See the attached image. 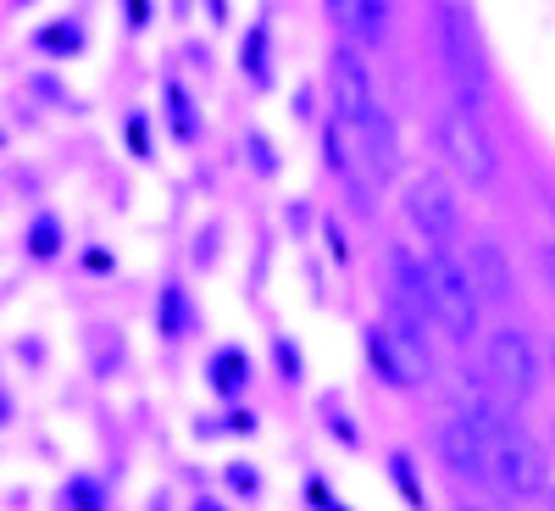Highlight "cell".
Masks as SVG:
<instances>
[{"label":"cell","instance_id":"cell-22","mask_svg":"<svg viewBox=\"0 0 555 511\" xmlns=\"http://www.w3.org/2000/svg\"><path fill=\"white\" fill-rule=\"evenodd\" d=\"M250 156H256V173H278V162H272V145L261 133H250Z\"/></svg>","mask_w":555,"mask_h":511},{"label":"cell","instance_id":"cell-7","mask_svg":"<svg viewBox=\"0 0 555 511\" xmlns=\"http://www.w3.org/2000/svg\"><path fill=\"white\" fill-rule=\"evenodd\" d=\"M328 89H334V117H339L345 133H356L366 117L384 106L378 89H373V73H366L356 44H339V51L328 56Z\"/></svg>","mask_w":555,"mask_h":511},{"label":"cell","instance_id":"cell-26","mask_svg":"<svg viewBox=\"0 0 555 511\" xmlns=\"http://www.w3.org/2000/svg\"><path fill=\"white\" fill-rule=\"evenodd\" d=\"M190 511H228V506H222V500H195Z\"/></svg>","mask_w":555,"mask_h":511},{"label":"cell","instance_id":"cell-23","mask_svg":"<svg viewBox=\"0 0 555 511\" xmlns=\"http://www.w3.org/2000/svg\"><path fill=\"white\" fill-rule=\"evenodd\" d=\"M128 12V28H151V0H122Z\"/></svg>","mask_w":555,"mask_h":511},{"label":"cell","instance_id":"cell-12","mask_svg":"<svg viewBox=\"0 0 555 511\" xmlns=\"http://www.w3.org/2000/svg\"><path fill=\"white\" fill-rule=\"evenodd\" d=\"M322 151H328V167L345 178V190H350V195L366 206V195H373V190H366V173H373V167H361V162H356V151H350V133H345L339 123H334L328 133H322Z\"/></svg>","mask_w":555,"mask_h":511},{"label":"cell","instance_id":"cell-10","mask_svg":"<svg viewBox=\"0 0 555 511\" xmlns=\"http://www.w3.org/2000/svg\"><path fill=\"white\" fill-rule=\"evenodd\" d=\"M28 44H34L44 62H73V56H83L89 28H83L78 17H51V23H39V28L28 34Z\"/></svg>","mask_w":555,"mask_h":511},{"label":"cell","instance_id":"cell-20","mask_svg":"<svg viewBox=\"0 0 555 511\" xmlns=\"http://www.w3.org/2000/svg\"><path fill=\"white\" fill-rule=\"evenodd\" d=\"M128 145H133V156H139V162H151V133H145V112H133V117H128Z\"/></svg>","mask_w":555,"mask_h":511},{"label":"cell","instance_id":"cell-2","mask_svg":"<svg viewBox=\"0 0 555 511\" xmlns=\"http://www.w3.org/2000/svg\"><path fill=\"white\" fill-rule=\"evenodd\" d=\"M439 151H444V162L455 167V178L467 183V190H494L500 183V156H494V139L483 133L478 112L444 106L439 112Z\"/></svg>","mask_w":555,"mask_h":511},{"label":"cell","instance_id":"cell-5","mask_svg":"<svg viewBox=\"0 0 555 511\" xmlns=\"http://www.w3.org/2000/svg\"><path fill=\"white\" fill-rule=\"evenodd\" d=\"M550 484H555L550 478V450L533 434H522V429L500 434L494 461H489V489L500 500H544Z\"/></svg>","mask_w":555,"mask_h":511},{"label":"cell","instance_id":"cell-4","mask_svg":"<svg viewBox=\"0 0 555 511\" xmlns=\"http://www.w3.org/2000/svg\"><path fill=\"white\" fill-rule=\"evenodd\" d=\"M400 206H405L411 234L423 240L428 251H450L455 245V234H461V201H455L444 173H411Z\"/></svg>","mask_w":555,"mask_h":511},{"label":"cell","instance_id":"cell-15","mask_svg":"<svg viewBox=\"0 0 555 511\" xmlns=\"http://www.w3.org/2000/svg\"><path fill=\"white\" fill-rule=\"evenodd\" d=\"M156 329H162L167 340L190 334V301H183V290H178V284H167V290H162V306H156Z\"/></svg>","mask_w":555,"mask_h":511},{"label":"cell","instance_id":"cell-18","mask_svg":"<svg viewBox=\"0 0 555 511\" xmlns=\"http://www.w3.org/2000/svg\"><path fill=\"white\" fill-rule=\"evenodd\" d=\"M389 34V0H361V44H384Z\"/></svg>","mask_w":555,"mask_h":511},{"label":"cell","instance_id":"cell-1","mask_svg":"<svg viewBox=\"0 0 555 511\" xmlns=\"http://www.w3.org/2000/svg\"><path fill=\"white\" fill-rule=\"evenodd\" d=\"M423 284H428V317H434L439 340H450L461 350L473 340H483V301L473 290L467 261L450 256V251H428L423 256Z\"/></svg>","mask_w":555,"mask_h":511},{"label":"cell","instance_id":"cell-6","mask_svg":"<svg viewBox=\"0 0 555 511\" xmlns=\"http://www.w3.org/2000/svg\"><path fill=\"white\" fill-rule=\"evenodd\" d=\"M439 56H444V73L455 84V106L478 112L483 106V89H489V73H483V51L473 39V17L455 7V0H444L439 7Z\"/></svg>","mask_w":555,"mask_h":511},{"label":"cell","instance_id":"cell-14","mask_svg":"<svg viewBox=\"0 0 555 511\" xmlns=\"http://www.w3.org/2000/svg\"><path fill=\"white\" fill-rule=\"evenodd\" d=\"M56 506L62 511H106V484L95 473H73L62 489H56Z\"/></svg>","mask_w":555,"mask_h":511},{"label":"cell","instance_id":"cell-17","mask_svg":"<svg viewBox=\"0 0 555 511\" xmlns=\"http://www.w3.org/2000/svg\"><path fill=\"white\" fill-rule=\"evenodd\" d=\"M240 62H245L250 84H267V23H256V28L245 34V44H240Z\"/></svg>","mask_w":555,"mask_h":511},{"label":"cell","instance_id":"cell-21","mask_svg":"<svg viewBox=\"0 0 555 511\" xmlns=\"http://www.w3.org/2000/svg\"><path fill=\"white\" fill-rule=\"evenodd\" d=\"M539 284H544L550 301H555V240H539Z\"/></svg>","mask_w":555,"mask_h":511},{"label":"cell","instance_id":"cell-27","mask_svg":"<svg viewBox=\"0 0 555 511\" xmlns=\"http://www.w3.org/2000/svg\"><path fill=\"white\" fill-rule=\"evenodd\" d=\"M544 511H555V484H550V489H544Z\"/></svg>","mask_w":555,"mask_h":511},{"label":"cell","instance_id":"cell-19","mask_svg":"<svg viewBox=\"0 0 555 511\" xmlns=\"http://www.w3.org/2000/svg\"><path fill=\"white\" fill-rule=\"evenodd\" d=\"M328 17L339 23V34H350L361 44V0H328Z\"/></svg>","mask_w":555,"mask_h":511},{"label":"cell","instance_id":"cell-28","mask_svg":"<svg viewBox=\"0 0 555 511\" xmlns=\"http://www.w3.org/2000/svg\"><path fill=\"white\" fill-rule=\"evenodd\" d=\"M0 151H7V128H0Z\"/></svg>","mask_w":555,"mask_h":511},{"label":"cell","instance_id":"cell-13","mask_svg":"<svg viewBox=\"0 0 555 511\" xmlns=\"http://www.w3.org/2000/svg\"><path fill=\"white\" fill-rule=\"evenodd\" d=\"M211 389L228 395V400L250 389V356H245L240 345H222V350L211 356Z\"/></svg>","mask_w":555,"mask_h":511},{"label":"cell","instance_id":"cell-16","mask_svg":"<svg viewBox=\"0 0 555 511\" xmlns=\"http://www.w3.org/2000/svg\"><path fill=\"white\" fill-rule=\"evenodd\" d=\"M167 117H172V133L183 139V145H195V106H190V95H183V84L178 78H167Z\"/></svg>","mask_w":555,"mask_h":511},{"label":"cell","instance_id":"cell-25","mask_svg":"<svg viewBox=\"0 0 555 511\" xmlns=\"http://www.w3.org/2000/svg\"><path fill=\"white\" fill-rule=\"evenodd\" d=\"M12 417H17V400H12L7 384H0V429H12Z\"/></svg>","mask_w":555,"mask_h":511},{"label":"cell","instance_id":"cell-9","mask_svg":"<svg viewBox=\"0 0 555 511\" xmlns=\"http://www.w3.org/2000/svg\"><path fill=\"white\" fill-rule=\"evenodd\" d=\"M467 272H473V290H478L483 311H489V306H512V295H517V272H512V256L500 251V240H478Z\"/></svg>","mask_w":555,"mask_h":511},{"label":"cell","instance_id":"cell-29","mask_svg":"<svg viewBox=\"0 0 555 511\" xmlns=\"http://www.w3.org/2000/svg\"><path fill=\"white\" fill-rule=\"evenodd\" d=\"M550 367H555V340H550Z\"/></svg>","mask_w":555,"mask_h":511},{"label":"cell","instance_id":"cell-11","mask_svg":"<svg viewBox=\"0 0 555 511\" xmlns=\"http://www.w3.org/2000/svg\"><path fill=\"white\" fill-rule=\"evenodd\" d=\"M62 251H67V222H62L51 206H39V212L28 217V228H23V256L44 267V261H56Z\"/></svg>","mask_w":555,"mask_h":511},{"label":"cell","instance_id":"cell-3","mask_svg":"<svg viewBox=\"0 0 555 511\" xmlns=\"http://www.w3.org/2000/svg\"><path fill=\"white\" fill-rule=\"evenodd\" d=\"M483 379L505 406H528L539 395V350H533V340L522 329H512V322L483 334Z\"/></svg>","mask_w":555,"mask_h":511},{"label":"cell","instance_id":"cell-8","mask_svg":"<svg viewBox=\"0 0 555 511\" xmlns=\"http://www.w3.org/2000/svg\"><path fill=\"white\" fill-rule=\"evenodd\" d=\"M366 361H373L378 373H384V384H395V389H416V384L434 379V367L416 356L395 329H378V322L366 329Z\"/></svg>","mask_w":555,"mask_h":511},{"label":"cell","instance_id":"cell-24","mask_svg":"<svg viewBox=\"0 0 555 511\" xmlns=\"http://www.w3.org/2000/svg\"><path fill=\"white\" fill-rule=\"evenodd\" d=\"M228 484L245 489V495H256V473H250V468H228Z\"/></svg>","mask_w":555,"mask_h":511}]
</instances>
